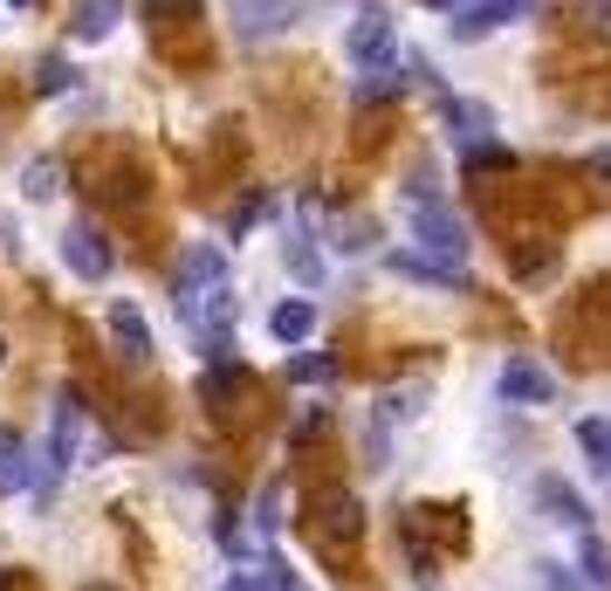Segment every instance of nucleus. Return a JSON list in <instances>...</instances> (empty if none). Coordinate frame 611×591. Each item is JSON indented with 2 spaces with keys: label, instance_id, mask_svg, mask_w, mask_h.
<instances>
[{
  "label": "nucleus",
  "instance_id": "nucleus-1",
  "mask_svg": "<svg viewBox=\"0 0 611 591\" xmlns=\"http://www.w3.org/2000/svg\"><path fill=\"white\" fill-rule=\"evenodd\" d=\"M173 309H179V324H193L199 337H214L234 324V283H227V248L220 242H199L186 248L179 275H173Z\"/></svg>",
  "mask_w": 611,
  "mask_h": 591
},
{
  "label": "nucleus",
  "instance_id": "nucleus-2",
  "mask_svg": "<svg viewBox=\"0 0 611 591\" xmlns=\"http://www.w3.org/2000/svg\"><path fill=\"white\" fill-rule=\"evenodd\" d=\"M413 242H420L426 262L467 275V220L446 207V200H433V193H426V200H413Z\"/></svg>",
  "mask_w": 611,
  "mask_h": 591
},
{
  "label": "nucleus",
  "instance_id": "nucleus-3",
  "mask_svg": "<svg viewBox=\"0 0 611 591\" xmlns=\"http://www.w3.org/2000/svg\"><path fill=\"white\" fill-rule=\"evenodd\" d=\"M344 49H351V62H364V69H392V62H398V21H392L385 8H364V14L351 21V35H344Z\"/></svg>",
  "mask_w": 611,
  "mask_h": 591
},
{
  "label": "nucleus",
  "instance_id": "nucleus-4",
  "mask_svg": "<svg viewBox=\"0 0 611 591\" xmlns=\"http://www.w3.org/2000/svg\"><path fill=\"white\" fill-rule=\"evenodd\" d=\"M309 14V0H227V21H234V35H282V28H296Z\"/></svg>",
  "mask_w": 611,
  "mask_h": 591
},
{
  "label": "nucleus",
  "instance_id": "nucleus-5",
  "mask_svg": "<svg viewBox=\"0 0 611 591\" xmlns=\"http://www.w3.org/2000/svg\"><path fill=\"white\" fill-rule=\"evenodd\" d=\"M104 331H110L117 358H125L131 372H145V365H151V331H145V309H138L131 296H117V303L104 309Z\"/></svg>",
  "mask_w": 611,
  "mask_h": 591
},
{
  "label": "nucleus",
  "instance_id": "nucleus-6",
  "mask_svg": "<svg viewBox=\"0 0 611 591\" xmlns=\"http://www.w3.org/2000/svg\"><path fill=\"white\" fill-rule=\"evenodd\" d=\"M495 385H502V400H509V406H556V392H563L556 372L536 365V358H509Z\"/></svg>",
  "mask_w": 611,
  "mask_h": 591
},
{
  "label": "nucleus",
  "instance_id": "nucleus-7",
  "mask_svg": "<svg viewBox=\"0 0 611 591\" xmlns=\"http://www.w3.org/2000/svg\"><path fill=\"white\" fill-rule=\"evenodd\" d=\"M62 262H69V275H83V283H104V275H110V242H104L97 227L76 220L62 234Z\"/></svg>",
  "mask_w": 611,
  "mask_h": 591
},
{
  "label": "nucleus",
  "instance_id": "nucleus-8",
  "mask_svg": "<svg viewBox=\"0 0 611 591\" xmlns=\"http://www.w3.org/2000/svg\"><path fill=\"white\" fill-rule=\"evenodd\" d=\"M76 454H83V400L62 392L56 400V426H49V467H69Z\"/></svg>",
  "mask_w": 611,
  "mask_h": 591
},
{
  "label": "nucleus",
  "instance_id": "nucleus-9",
  "mask_svg": "<svg viewBox=\"0 0 611 591\" xmlns=\"http://www.w3.org/2000/svg\"><path fill=\"white\" fill-rule=\"evenodd\" d=\"M522 14V0H467V8L446 21L454 28V42H481V35H495L502 21H515Z\"/></svg>",
  "mask_w": 611,
  "mask_h": 591
},
{
  "label": "nucleus",
  "instance_id": "nucleus-10",
  "mask_svg": "<svg viewBox=\"0 0 611 591\" xmlns=\"http://www.w3.org/2000/svg\"><path fill=\"white\" fill-rule=\"evenodd\" d=\"M536 509L550 523H563V530H591V509H584V495L570 489V482H556V475H543L536 482Z\"/></svg>",
  "mask_w": 611,
  "mask_h": 591
},
{
  "label": "nucleus",
  "instance_id": "nucleus-11",
  "mask_svg": "<svg viewBox=\"0 0 611 591\" xmlns=\"http://www.w3.org/2000/svg\"><path fill=\"white\" fill-rule=\"evenodd\" d=\"M440 117H446V131H454L461 145H481L487 131H495V110L474 104V97H440Z\"/></svg>",
  "mask_w": 611,
  "mask_h": 591
},
{
  "label": "nucleus",
  "instance_id": "nucleus-12",
  "mask_svg": "<svg viewBox=\"0 0 611 591\" xmlns=\"http://www.w3.org/2000/svg\"><path fill=\"white\" fill-rule=\"evenodd\" d=\"M309 331H316V303H309V296H289V303L268 309V337H275V344H303Z\"/></svg>",
  "mask_w": 611,
  "mask_h": 591
},
{
  "label": "nucleus",
  "instance_id": "nucleus-13",
  "mask_svg": "<svg viewBox=\"0 0 611 591\" xmlns=\"http://www.w3.org/2000/svg\"><path fill=\"white\" fill-rule=\"evenodd\" d=\"M35 482V467H28V447H21V433L0 426V495H21Z\"/></svg>",
  "mask_w": 611,
  "mask_h": 591
},
{
  "label": "nucleus",
  "instance_id": "nucleus-14",
  "mask_svg": "<svg viewBox=\"0 0 611 591\" xmlns=\"http://www.w3.org/2000/svg\"><path fill=\"white\" fill-rule=\"evenodd\" d=\"M584 543H578V571H584V591H611V543L604 536H591V530H578Z\"/></svg>",
  "mask_w": 611,
  "mask_h": 591
},
{
  "label": "nucleus",
  "instance_id": "nucleus-15",
  "mask_svg": "<svg viewBox=\"0 0 611 591\" xmlns=\"http://www.w3.org/2000/svg\"><path fill=\"white\" fill-rule=\"evenodd\" d=\"M392 262V275H413V283H440V289H454V283H467V275H454V268H440V262H426V255H413V248H398V255H385Z\"/></svg>",
  "mask_w": 611,
  "mask_h": 591
},
{
  "label": "nucleus",
  "instance_id": "nucleus-16",
  "mask_svg": "<svg viewBox=\"0 0 611 591\" xmlns=\"http://www.w3.org/2000/svg\"><path fill=\"white\" fill-rule=\"evenodd\" d=\"M398 90H405L398 62H392V69H364V76H357V90H351V104H385V97H398Z\"/></svg>",
  "mask_w": 611,
  "mask_h": 591
},
{
  "label": "nucleus",
  "instance_id": "nucleus-17",
  "mask_svg": "<svg viewBox=\"0 0 611 591\" xmlns=\"http://www.w3.org/2000/svg\"><path fill=\"white\" fill-rule=\"evenodd\" d=\"M117 21H125V0H83V21L76 28H83V42H104Z\"/></svg>",
  "mask_w": 611,
  "mask_h": 591
},
{
  "label": "nucleus",
  "instance_id": "nucleus-18",
  "mask_svg": "<svg viewBox=\"0 0 611 591\" xmlns=\"http://www.w3.org/2000/svg\"><path fill=\"white\" fill-rule=\"evenodd\" d=\"M578 447L591 454L598 475H611V420H578Z\"/></svg>",
  "mask_w": 611,
  "mask_h": 591
},
{
  "label": "nucleus",
  "instance_id": "nucleus-19",
  "mask_svg": "<svg viewBox=\"0 0 611 591\" xmlns=\"http://www.w3.org/2000/svg\"><path fill=\"white\" fill-rule=\"evenodd\" d=\"M289 268H296V283H323V255H316V242L309 234H289Z\"/></svg>",
  "mask_w": 611,
  "mask_h": 591
},
{
  "label": "nucleus",
  "instance_id": "nucleus-20",
  "mask_svg": "<svg viewBox=\"0 0 611 591\" xmlns=\"http://www.w3.org/2000/svg\"><path fill=\"white\" fill-rule=\"evenodd\" d=\"M289 378L296 385H323V378H337V358L331 351H303V358H289Z\"/></svg>",
  "mask_w": 611,
  "mask_h": 591
},
{
  "label": "nucleus",
  "instance_id": "nucleus-21",
  "mask_svg": "<svg viewBox=\"0 0 611 591\" xmlns=\"http://www.w3.org/2000/svg\"><path fill=\"white\" fill-rule=\"evenodd\" d=\"M461 166H467V173H495V166H515V159H509V145L481 138V145H461Z\"/></svg>",
  "mask_w": 611,
  "mask_h": 591
},
{
  "label": "nucleus",
  "instance_id": "nucleus-22",
  "mask_svg": "<svg viewBox=\"0 0 611 591\" xmlns=\"http://www.w3.org/2000/svg\"><path fill=\"white\" fill-rule=\"evenodd\" d=\"M76 83V69L62 62V56H42V69H35V90H42V97H62Z\"/></svg>",
  "mask_w": 611,
  "mask_h": 591
},
{
  "label": "nucleus",
  "instance_id": "nucleus-23",
  "mask_svg": "<svg viewBox=\"0 0 611 591\" xmlns=\"http://www.w3.org/2000/svg\"><path fill=\"white\" fill-rule=\"evenodd\" d=\"M21 193H28V200H49V193H56V159H35L21 173Z\"/></svg>",
  "mask_w": 611,
  "mask_h": 591
},
{
  "label": "nucleus",
  "instance_id": "nucleus-24",
  "mask_svg": "<svg viewBox=\"0 0 611 591\" xmlns=\"http://www.w3.org/2000/svg\"><path fill=\"white\" fill-rule=\"evenodd\" d=\"M536 591H584V578L570 564H536Z\"/></svg>",
  "mask_w": 611,
  "mask_h": 591
},
{
  "label": "nucleus",
  "instance_id": "nucleus-25",
  "mask_svg": "<svg viewBox=\"0 0 611 591\" xmlns=\"http://www.w3.org/2000/svg\"><path fill=\"white\" fill-rule=\"evenodd\" d=\"M220 591H268V584H262V578H255V571H234V578H227V584H220Z\"/></svg>",
  "mask_w": 611,
  "mask_h": 591
},
{
  "label": "nucleus",
  "instance_id": "nucleus-26",
  "mask_svg": "<svg viewBox=\"0 0 611 591\" xmlns=\"http://www.w3.org/2000/svg\"><path fill=\"white\" fill-rule=\"evenodd\" d=\"M268 591H309V584H303L296 571H282V564H275V584H268Z\"/></svg>",
  "mask_w": 611,
  "mask_h": 591
},
{
  "label": "nucleus",
  "instance_id": "nucleus-27",
  "mask_svg": "<svg viewBox=\"0 0 611 591\" xmlns=\"http://www.w3.org/2000/svg\"><path fill=\"white\" fill-rule=\"evenodd\" d=\"M420 8H440V14H461L467 0H420Z\"/></svg>",
  "mask_w": 611,
  "mask_h": 591
},
{
  "label": "nucleus",
  "instance_id": "nucleus-28",
  "mask_svg": "<svg viewBox=\"0 0 611 591\" xmlns=\"http://www.w3.org/2000/svg\"><path fill=\"white\" fill-rule=\"evenodd\" d=\"M83 591H110V584H83Z\"/></svg>",
  "mask_w": 611,
  "mask_h": 591
},
{
  "label": "nucleus",
  "instance_id": "nucleus-29",
  "mask_svg": "<svg viewBox=\"0 0 611 591\" xmlns=\"http://www.w3.org/2000/svg\"><path fill=\"white\" fill-rule=\"evenodd\" d=\"M0 358H8V337H0Z\"/></svg>",
  "mask_w": 611,
  "mask_h": 591
}]
</instances>
